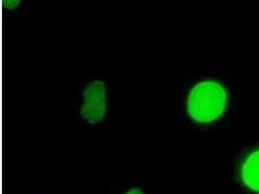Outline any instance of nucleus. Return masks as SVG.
<instances>
[{"mask_svg":"<svg viewBox=\"0 0 259 194\" xmlns=\"http://www.w3.org/2000/svg\"><path fill=\"white\" fill-rule=\"evenodd\" d=\"M64 118L83 128L103 130L117 124L123 111V94L114 75L101 70L79 73L61 99Z\"/></svg>","mask_w":259,"mask_h":194,"instance_id":"1","label":"nucleus"},{"mask_svg":"<svg viewBox=\"0 0 259 194\" xmlns=\"http://www.w3.org/2000/svg\"><path fill=\"white\" fill-rule=\"evenodd\" d=\"M229 107V91L215 77H188L171 96V113L188 130H206L224 120Z\"/></svg>","mask_w":259,"mask_h":194,"instance_id":"2","label":"nucleus"},{"mask_svg":"<svg viewBox=\"0 0 259 194\" xmlns=\"http://www.w3.org/2000/svg\"><path fill=\"white\" fill-rule=\"evenodd\" d=\"M238 178L248 192L259 194V148L249 151L240 161Z\"/></svg>","mask_w":259,"mask_h":194,"instance_id":"3","label":"nucleus"},{"mask_svg":"<svg viewBox=\"0 0 259 194\" xmlns=\"http://www.w3.org/2000/svg\"><path fill=\"white\" fill-rule=\"evenodd\" d=\"M103 194H153L152 186L142 181L110 182Z\"/></svg>","mask_w":259,"mask_h":194,"instance_id":"4","label":"nucleus"},{"mask_svg":"<svg viewBox=\"0 0 259 194\" xmlns=\"http://www.w3.org/2000/svg\"><path fill=\"white\" fill-rule=\"evenodd\" d=\"M23 1L21 0H3V10L7 13L9 17L16 16L22 11Z\"/></svg>","mask_w":259,"mask_h":194,"instance_id":"5","label":"nucleus"},{"mask_svg":"<svg viewBox=\"0 0 259 194\" xmlns=\"http://www.w3.org/2000/svg\"><path fill=\"white\" fill-rule=\"evenodd\" d=\"M22 194H59L56 193V192H53L51 190H48L45 188H32L28 191H25L24 193Z\"/></svg>","mask_w":259,"mask_h":194,"instance_id":"6","label":"nucleus"}]
</instances>
